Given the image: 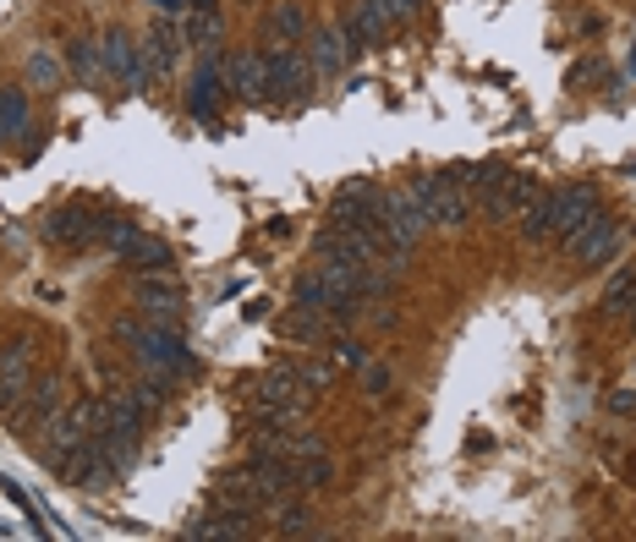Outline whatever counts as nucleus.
<instances>
[{
	"mask_svg": "<svg viewBox=\"0 0 636 542\" xmlns=\"http://www.w3.org/2000/svg\"><path fill=\"white\" fill-rule=\"evenodd\" d=\"M412 192H417V203H423V214H428V225H445V231H456V225H467L472 220V203H467V187L450 176V170H434V176H417L412 181Z\"/></svg>",
	"mask_w": 636,
	"mask_h": 542,
	"instance_id": "1",
	"label": "nucleus"
},
{
	"mask_svg": "<svg viewBox=\"0 0 636 542\" xmlns=\"http://www.w3.org/2000/svg\"><path fill=\"white\" fill-rule=\"evenodd\" d=\"M132 356H138L143 367H154V373H176V378L192 373V345H187L181 323H143Z\"/></svg>",
	"mask_w": 636,
	"mask_h": 542,
	"instance_id": "2",
	"label": "nucleus"
},
{
	"mask_svg": "<svg viewBox=\"0 0 636 542\" xmlns=\"http://www.w3.org/2000/svg\"><path fill=\"white\" fill-rule=\"evenodd\" d=\"M99 61H105V72H110L116 83H127V89H149V83H154V67L143 61V45H138L132 34H121V28H110V34L99 39Z\"/></svg>",
	"mask_w": 636,
	"mask_h": 542,
	"instance_id": "3",
	"label": "nucleus"
},
{
	"mask_svg": "<svg viewBox=\"0 0 636 542\" xmlns=\"http://www.w3.org/2000/svg\"><path fill=\"white\" fill-rule=\"evenodd\" d=\"M592 214H598V192H592L587 181H570V187H554V192H549V220H554V241H560V247H565Z\"/></svg>",
	"mask_w": 636,
	"mask_h": 542,
	"instance_id": "4",
	"label": "nucleus"
},
{
	"mask_svg": "<svg viewBox=\"0 0 636 542\" xmlns=\"http://www.w3.org/2000/svg\"><path fill=\"white\" fill-rule=\"evenodd\" d=\"M379 187L374 181H346L341 192H335V203H330V225H341V231H374L379 225Z\"/></svg>",
	"mask_w": 636,
	"mask_h": 542,
	"instance_id": "5",
	"label": "nucleus"
},
{
	"mask_svg": "<svg viewBox=\"0 0 636 542\" xmlns=\"http://www.w3.org/2000/svg\"><path fill=\"white\" fill-rule=\"evenodd\" d=\"M620 247H625V231H620L603 209H598V214H592V220L565 241V252H570V258H581V263H609Z\"/></svg>",
	"mask_w": 636,
	"mask_h": 542,
	"instance_id": "6",
	"label": "nucleus"
},
{
	"mask_svg": "<svg viewBox=\"0 0 636 542\" xmlns=\"http://www.w3.org/2000/svg\"><path fill=\"white\" fill-rule=\"evenodd\" d=\"M263 67H269V99L274 105H291V99H302V89H307V61L291 50V45H274L269 56H263Z\"/></svg>",
	"mask_w": 636,
	"mask_h": 542,
	"instance_id": "7",
	"label": "nucleus"
},
{
	"mask_svg": "<svg viewBox=\"0 0 636 542\" xmlns=\"http://www.w3.org/2000/svg\"><path fill=\"white\" fill-rule=\"evenodd\" d=\"M187 537H192V542H242V537H252V509L220 504V509L187 520Z\"/></svg>",
	"mask_w": 636,
	"mask_h": 542,
	"instance_id": "8",
	"label": "nucleus"
},
{
	"mask_svg": "<svg viewBox=\"0 0 636 542\" xmlns=\"http://www.w3.org/2000/svg\"><path fill=\"white\" fill-rule=\"evenodd\" d=\"M307 389L291 378V367L285 362H274V367H263L258 378H247V400H252V411H269V405H296Z\"/></svg>",
	"mask_w": 636,
	"mask_h": 542,
	"instance_id": "9",
	"label": "nucleus"
},
{
	"mask_svg": "<svg viewBox=\"0 0 636 542\" xmlns=\"http://www.w3.org/2000/svg\"><path fill=\"white\" fill-rule=\"evenodd\" d=\"M138 307L149 313V323H181V285L170 274H143L138 280Z\"/></svg>",
	"mask_w": 636,
	"mask_h": 542,
	"instance_id": "10",
	"label": "nucleus"
},
{
	"mask_svg": "<svg viewBox=\"0 0 636 542\" xmlns=\"http://www.w3.org/2000/svg\"><path fill=\"white\" fill-rule=\"evenodd\" d=\"M538 198H543V187H538L527 170H510V176H505V187H499L488 203H478V209H483L488 220H516V214H521V209H532Z\"/></svg>",
	"mask_w": 636,
	"mask_h": 542,
	"instance_id": "11",
	"label": "nucleus"
},
{
	"mask_svg": "<svg viewBox=\"0 0 636 542\" xmlns=\"http://www.w3.org/2000/svg\"><path fill=\"white\" fill-rule=\"evenodd\" d=\"M94 236H99V214H83V209L45 214V241H56V247H89Z\"/></svg>",
	"mask_w": 636,
	"mask_h": 542,
	"instance_id": "12",
	"label": "nucleus"
},
{
	"mask_svg": "<svg viewBox=\"0 0 636 542\" xmlns=\"http://www.w3.org/2000/svg\"><path fill=\"white\" fill-rule=\"evenodd\" d=\"M225 89L236 99H269V67H263V56H231L225 61Z\"/></svg>",
	"mask_w": 636,
	"mask_h": 542,
	"instance_id": "13",
	"label": "nucleus"
},
{
	"mask_svg": "<svg viewBox=\"0 0 636 542\" xmlns=\"http://www.w3.org/2000/svg\"><path fill=\"white\" fill-rule=\"evenodd\" d=\"M116 471H121V466L89 438V444L78 449V460L67 466V482H78V487H105V482H116Z\"/></svg>",
	"mask_w": 636,
	"mask_h": 542,
	"instance_id": "14",
	"label": "nucleus"
},
{
	"mask_svg": "<svg viewBox=\"0 0 636 542\" xmlns=\"http://www.w3.org/2000/svg\"><path fill=\"white\" fill-rule=\"evenodd\" d=\"M280 334H285V340H307V345H318V340L330 334V313L296 307V302H291V313H280Z\"/></svg>",
	"mask_w": 636,
	"mask_h": 542,
	"instance_id": "15",
	"label": "nucleus"
},
{
	"mask_svg": "<svg viewBox=\"0 0 636 542\" xmlns=\"http://www.w3.org/2000/svg\"><path fill=\"white\" fill-rule=\"evenodd\" d=\"M121 263L138 269V274H165V269H170V247H165L160 236H143V231H138L132 247L121 252Z\"/></svg>",
	"mask_w": 636,
	"mask_h": 542,
	"instance_id": "16",
	"label": "nucleus"
},
{
	"mask_svg": "<svg viewBox=\"0 0 636 542\" xmlns=\"http://www.w3.org/2000/svg\"><path fill=\"white\" fill-rule=\"evenodd\" d=\"M346 61H352V45H346L341 28H318L313 34V61H307L313 72H341Z\"/></svg>",
	"mask_w": 636,
	"mask_h": 542,
	"instance_id": "17",
	"label": "nucleus"
},
{
	"mask_svg": "<svg viewBox=\"0 0 636 542\" xmlns=\"http://www.w3.org/2000/svg\"><path fill=\"white\" fill-rule=\"evenodd\" d=\"M176 50H181V39H176L170 23H154V28L143 34V61L154 67V78H165V72L176 67Z\"/></svg>",
	"mask_w": 636,
	"mask_h": 542,
	"instance_id": "18",
	"label": "nucleus"
},
{
	"mask_svg": "<svg viewBox=\"0 0 636 542\" xmlns=\"http://www.w3.org/2000/svg\"><path fill=\"white\" fill-rule=\"evenodd\" d=\"M291 476H296V493H325V487L335 482L330 449H325V455H307V460H291Z\"/></svg>",
	"mask_w": 636,
	"mask_h": 542,
	"instance_id": "19",
	"label": "nucleus"
},
{
	"mask_svg": "<svg viewBox=\"0 0 636 542\" xmlns=\"http://www.w3.org/2000/svg\"><path fill=\"white\" fill-rule=\"evenodd\" d=\"M0 138H28V89H0Z\"/></svg>",
	"mask_w": 636,
	"mask_h": 542,
	"instance_id": "20",
	"label": "nucleus"
},
{
	"mask_svg": "<svg viewBox=\"0 0 636 542\" xmlns=\"http://www.w3.org/2000/svg\"><path fill=\"white\" fill-rule=\"evenodd\" d=\"M263 34L280 39V45H296V39L307 34V12L296 7V0H280V7L269 12V23H263Z\"/></svg>",
	"mask_w": 636,
	"mask_h": 542,
	"instance_id": "21",
	"label": "nucleus"
},
{
	"mask_svg": "<svg viewBox=\"0 0 636 542\" xmlns=\"http://www.w3.org/2000/svg\"><path fill=\"white\" fill-rule=\"evenodd\" d=\"M67 72H72L78 83H99V72H105L99 45H94V39H72V45H67Z\"/></svg>",
	"mask_w": 636,
	"mask_h": 542,
	"instance_id": "22",
	"label": "nucleus"
},
{
	"mask_svg": "<svg viewBox=\"0 0 636 542\" xmlns=\"http://www.w3.org/2000/svg\"><path fill=\"white\" fill-rule=\"evenodd\" d=\"M603 313L609 318H631L636 313V274H614L603 285Z\"/></svg>",
	"mask_w": 636,
	"mask_h": 542,
	"instance_id": "23",
	"label": "nucleus"
},
{
	"mask_svg": "<svg viewBox=\"0 0 636 542\" xmlns=\"http://www.w3.org/2000/svg\"><path fill=\"white\" fill-rule=\"evenodd\" d=\"M291 302H296V307H318V313H330V302H335V291L325 285V274H318V269H313V274H302V280L291 285Z\"/></svg>",
	"mask_w": 636,
	"mask_h": 542,
	"instance_id": "24",
	"label": "nucleus"
},
{
	"mask_svg": "<svg viewBox=\"0 0 636 542\" xmlns=\"http://www.w3.org/2000/svg\"><path fill=\"white\" fill-rule=\"evenodd\" d=\"M274 531H280V537H313V515L296 504V493L274 504Z\"/></svg>",
	"mask_w": 636,
	"mask_h": 542,
	"instance_id": "25",
	"label": "nucleus"
},
{
	"mask_svg": "<svg viewBox=\"0 0 636 542\" xmlns=\"http://www.w3.org/2000/svg\"><path fill=\"white\" fill-rule=\"evenodd\" d=\"M187 45H198V50L220 45V17H214V7H192V12H187Z\"/></svg>",
	"mask_w": 636,
	"mask_h": 542,
	"instance_id": "26",
	"label": "nucleus"
},
{
	"mask_svg": "<svg viewBox=\"0 0 636 542\" xmlns=\"http://www.w3.org/2000/svg\"><path fill=\"white\" fill-rule=\"evenodd\" d=\"M61 72H67V61H56L50 50H34V56H28V83H34V89H56Z\"/></svg>",
	"mask_w": 636,
	"mask_h": 542,
	"instance_id": "27",
	"label": "nucleus"
},
{
	"mask_svg": "<svg viewBox=\"0 0 636 542\" xmlns=\"http://www.w3.org/2000/svg\"><path fill=\"white\" fill-rule=\"evenodd\" d=\"M330 351H335V367H346V373H363V367L374 362V351H368L363 340H352V334H341Z\"/></svg>",
	"mask_w": 636,
	"mask_h": 542,
	"instance_id": "28",
	"label": "nucleus"
},
{
	"mask_svg": "<svg viewBox=\"0 0 636 542\" xmlns=\"http://www.w3.org/2000/svg\"><path fill=\"white\" fill-rule=\"evenodd\" d=\"M285 367H291V378H296L307 394L330 384V362H313V356H307V362H285Z\"/></svg>",
	"mask_w": 636,
	"mask_h": 542,
	"instance_id": "29",
	"label": "nucleus"
},
{
	"mask_svg": "<svg viewBox=\"0 0 636 542\" xmlns=\"http://www.w3.org/2000/svg\"><path fill=\"white\" fill-rule=\"evenodd\" d=\"M363 384H368V394H374V400H385L396 378H390V367H385V362H368V367H363Z\"/></svg>",
	"mask_w": 636,
	"mask_h": 542,
	"instance_id": "30",
	"label": "nucleus"
},
{
	"mask_svg": "<svg viewBox=\"0 0 636 542\" xmlns=\"http://www.w3.org/2000/svg\"><path fill=\"white\" fill-rule=\"evenodd\" d=\"M592 78H609V67H603L598 56H587V61L570 67V83H576V89H592Z\"/></svg>",
	"mask_w": 636,
	"mask_h": 542,
	"instance_id": "31",
	"label": "nucleus"
},
{
	"mask_svg": "<svg viewBox=\"0 0 636 542\" xmlns=\"http://www.w3.org/2000/svg\"><path fill=\"white\" fill-rule=\"evenodd\" d=\"M110 334L132 351V345H138V334H143V323H138V318H116V329H110Z\"/></svg>",
	"mask_w": 636,
	"mask_h": 542,
	"instance_id": "32",
	"label": "nucleus"
},
{
	"mask_svg": "<svg viewBox=\"0 0 636 542\" xmlns=\"http://www.w3.org/2000/svg\"><path fill=\"white\" fill-rule=\"evenodd\" d=\"M609 411H636V389H614L609 394Z\"/></svg>",
	"mask_w": 636,
	"mask_h": 542,
	"instance_id": "33",
	"label": "nucleus"
},
{
	"mask_svg": "<svg viewBox=\"0 0 636 542\" xmlns=\"http://www.w3.org/2000/svg\"><path fill=\"white\" fill-rule=\"evenodd\" d=\"M149 7H160V12H187V0H149Z\"/></svg>",
	"mask_w": 636,
	"mask_h": 542,
	"instance_id": "34",
	"label": "nucleus"
},
{
	"mask_svg": "<svg viewBox=\"0 0 636 542\" xmlns=\"http://www.w3.org/2000/svg\"><path fill=\"white\" fill-rule=\"evenodd\" d=\"M631 329H636V313H631Z\"/></svg>",
	"mask_w": 636,
	"mask_h": 542,
	"instance_id": "35",
	"label": "nucleus"
}]
</instances>
